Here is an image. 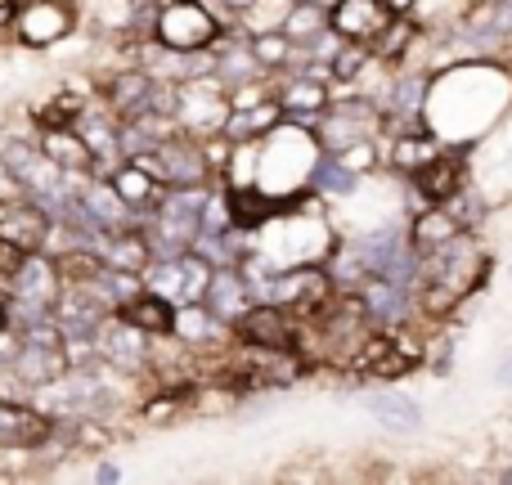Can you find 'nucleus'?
Wrapping results in <instances>:
<instances>
[{"mask_svg": "<svg viewBox=\"0 0 512 485\" xmlns=\"http://www.w3.org/2000/svg\"><path fill=\"white\" fill-rule=\"evenodd\" d=\"M355 373L364 378H405V373L418 369V351L409 342H400L396 333H364V342L355 346L351 355Z\"/></svg>", "mask_w": 512, "mask_h": 485, "instance_id": "39448f33", "label": "nucleus"}, {"mask_svg": "<svg viewBox=\"0 0 512 485\" xmlns=\"http://www.w3.org/2000/svg\"><path fill=\"white\" fill-rule=\"evenodd\" d=\"M18 0H0V32H5V27H14L18 23Z\"/></svg>", "mask_w": 512, "mask_h": 485, "instance_id": "7c9ffc66", "label": "nucleus"}, {"mask_svg": "<svg viewBox=\"0 0 512 485\" xmlns=\"http://www.w3.org/2000/svg\"><path fill=\"white\" fill-rule=\"evenodd\" d=\"M414 41V23H405V18H396V23H387L378 36L369 41V50L378 54V59H396V54H405V45Z\"/></svg>", "mask_w": 512, "mask_h": 485, "instance_id": "5701e85b", "label": "nucleus"}, {"mask_svg": "<svg viewBox=\"0 0 512 485\" xmlns=\"http://www.w3.org/2000/svg\"><path fill=\"white\" fill-rule=\"evenodd\" d=\"M117 319H126L131 328H140L144 337H167V333H176V310H171V301L162 297V292H153V288L131 292V297L117 306Z\"/></svg>", "mask_w": 512, "mask_h": 485, "instance_id": "9b49d317", "label": "nucleus"}, {"mask_svg": "<svg viewBox=\"0 0 512 485\" xmlns=\"http://www.w3.org/2000/svg\"><path fill=\"white\" fill-rule=\"evenodd\" d=\"M382 5H387V14H391V18H405L409 9L418 5V0H382Z\"/></svg>", "mask_w": 512, "mask_h": 485, "instance_id": "2f4dec72", "label": "nucleus"}, {"mask_svg": "<svg viewBox=\"0 0 512 485\" xmlns=\"http://www.w3.org/2000/svg\"><path fill=\"white\" fill-rule=\"evenodd\" d=\"M230 5H234V9H248V5H256V0H230Z\"/></svg>", "mask_w": 512, "mask_h": 485, "instance_id": "72a5a7b5", "label": "nucleus"}, {"mask_svg": "<svg viewBox=\"0 0 512 485\" xmlns=\"http://www.w3.org/2000/svg\"><path fill=\"white\" fill-rule=\"evenodd\" d=\"M45 234H50V216L32 198H0V239L23 247V252H41Z\"/></svg>", "mask_w": 512, "mask_h": 485, "instance_id": "0eeeda50", "label": "nucleus"}, {"mask_svg": "<svg viewBox=\"0 0 512 485\" xmlns=\"http://www.w3.org/2000/svg\"><path fill=\"white\" fill-rule=\"evenodd\" d=\"M50 418L32 405L18 400H0V450H36L50 441Z\"/></svg>", "mask_w": 512, "mask_h": 485, "instance_id": "1a4fd4ad", "label": "nucleus"}, {"mask_svg": "<svg viewBox=\"0 0 512 485\" xmlns=\"http://www.w3.org/2000/svg\"><path fill=\"white\" fill-rule=\"evenodd\" d=\"M131 162L144 171V176H153L167 189L198 185V180L207 176V149H198L194 135H162V140H153L149 149L131 153Z\"/></svg>", "mask_w": 512, "mask_h": 485, "instance_id": "f257e3e1", "label": "nucleus"}, {"mask_svg": "<svg viewBox=\"0 0 512 485\" xmlns=\"http://www.w3.org/2000/svg\"><path fill=\"white\" fill-rule=\"evenodd\" d=\"M427 81L423 77H409L405 86H396V108L400 113H418V95H423Z\"/></svg>", "mask_w": 512, "mask_h": 485, "instance_id": "c85d7f7f", "label": "nucleus"}, {"mask_svg": "<svg viewBox=\"0 0 512 485\" xmlns=\"http://www.w3.org/2000/svg\"><path fill=\"white\" fill-rule=\"evenodd\" d=\"M337 158H342L351 171H364V167H369V162H373V149H369V144H360V149H342V153H337Z\"/></svg>", "mask_w": 512, "mask_h": 485, "instance_id": "c756f323", "label": "nucleus"}, {"mask_svg": "<svg viewBox=\"0 0 512 485\" xmlns=\"http://www.w3.org/2000/svg\"><path fill=\"white\" fill-rule=\"evenodd\" d=\"M324 99H328V90H324V81H292V86L288 90H283V108H297V113H315V108L319 104H324Z\"/></svg>", "mask_w": 512, "mask_h": 485, "instance_id": "393cba45", "label": "nucleus"}, {"mask_svg": "<svg viewBox=\"0 0 512 485\" xmlns=\"http://www.w3.org/2000/svg\"><path fill=\"white\" fill-rule=\"evenodd\" d=\"M108 108L122 117H135L144 113V108H153V86L144 72H122V77H113V86H108Z\"/></svg>", "mask_w": 512, "mask_h": 485, "instance_id": "aec40b11", "label": "nucleus"}, {"mask_svg": "<svg viewBox=\"0 0 512 485\" xmlns=\"http://www.w3.org/2000/svg\"><path fill=\"white\" fill-rule=\"evenodd\" d=\"M328 23H333V32L342 36V41H364L369 45L373 36L391 23V14H387L382 0H337L333 14H328Z\"/></svg>", "mask_w": 512, "mask_h": 485, "instance_id": "9d476101", "label": "nucleus"}, {"mask_svg": "<svg viewBox=\"0 0 512 485\" xmlns=\"http://www.w3.org/2000/svg\"><path fill=\"white\" fill-rule=\"evenodd\" d=\"M5 283H9V292H14L18 306H45V310L54 306V297H59V288H63L54 261H41L36 252H27L23 265H18Z\"/></svg>", "mask_w": 512, "mask_h": 485, "instance_id": "6e6552de", "label": "nucleus"}, {"mask_svg": "<svg viewBox=\"0 0 512 485\" xmlns=\"http://www.w3.org/2000/svg\"><path fill=\"white\" fill-rule=\"evenodd\" d=\"M203 297H207V306H212V319H221V324H234V319H239L243 310L256 301V292L234 270H212Z\"/></svg>", "mask_w": 512, "mask_h": 485, "instance_id": "ddd939ff", "label": "nucleus"}, {"mask_svg": "<svg viewBox=\"0 0 512 485\" xmlns=\"http://www.w3.org/2000/svg\"><path fill=\"white\" fill-rule=\"evenodd\" d=\"M499 378H512V360L504 364V369H499Z\"/></svg>", "mask_w": 512, "mask_h": 485, "instance_id": "f704fd0d", "label": "nucleus"}, {"mask_svg": "<svg viewBox=\"0 0 512 485\" xmlns=\"http://www.w3.org/2000/svg\"><path fill=\"white\" fill-rule=\"evenodd\" d=\"M369 63V50H364V41H346V50H337L333 54V72L328 77H337V81H351L355 72Z\"/></svg>", "mask_w": 512, "mask_h": 485, "instance_id": "bb28decb", "label": "nucleus"}, {"mask_svg": "<svg viewBox=\"0 0 512 485\" xmlns=\"http://www.w3.org/2000/svg\"><path fill=\"white\" fill-rule=\"evenodd\" d=\"M5 328H9V306L0 301V333H5Z\"/></svg>", "mask_w": 512, "mask_h": 485, "instance_id": "473e14b6", "label": "nucleus"}, {"mask_svg": "<svg viewBox=\"0 0 512 485\" xmlns=\"http://www.w3.org/2000/svg\"><path fill=\"white\" fill-rule=\"evenodd\" d=\"M283 54H288V32H283V36H256V59L279 63Z\"/></svg>", "mask_w": 512, "mask_h": 485, "instance_id": "cd10ccee", "label": "nucleus"}, {"mask_svg": "<svg viewBox=\"0 0 512 485\" xmlns=\"http://www.w3.org/2000/svg\"><path fill=\"white\" fill-rule=\"evenodd\" d=\"M315 180H319V189H328V194H351V189H355V171L346 167L342 158H324V162H319Z\"/></svg>", "mask_w": 512, "mask_h": 485, "instance_id": "a878e982", "label": "nucleus"}, {"mask_svg": "<svg viewBox=\"0 0 512 485\" xmlns=\"http://www.w3.org/2000/svg\"><path fill=\"white\" fill-rule=\"evenodd\" d=\"M369 122H378V113H373L369 104H337L333 113H328V122H324V144L333 153L351 149L355 140H364V126Z\"/></svg>", "mask_w": 512, "mask_h": 485, "instance_id": "f3484780", "label": "nucleus"}, {"mask_svg": "<svg viewBox=\"0 0 512 485\" xmlns=\"http://www.w3.org/2000/svg\"><path fill=\"white\" fill-rule=\"evenodd\" d=\"M454 234H463V225L454 221L445 207H432V212H423V216L414 221V230H409V247L423 256V252H436L441 243H450Z\"/></svg>", "mask_w": 512, "mask_h": 485, "instance_id": "6ab92c4d", "label": "nucleus"}, {"mask_svg": "<svg viewBox=\"0 0 512 485\" xmlns=\"http://www.w3.org/2000/svg\"><path fill=\"white\" fill-rule=\"evenodd\" d=\"M54 270H59L63 283H77V288H86V283H95L99 274L108 270V261H104V252H95V247H77V252L59 256V261H54Z\"/></svg>", "mask_w": 512, "mask_h": 485, "instance_id": "412c9836", "label": "nucleus"}, {"mask_svg": "<svg viewBox=\"0 0 512 485\" xmlns=\"http://www.w3.org/2000/svg\"><path fill=\"white\" fill-rule=\"evenodd\" d=\"M225 212H230L234 230H261L265 221H274V216L283 212V203H274L270 194H261V189H252V185H239L225 194Z\"/></svg>", "mask_w": 512, "mask_h": 485, "instance_id": "dca6fc26", "label": "nucleus"}, {"mask_svg": "<svg viewBox=\"0 0 512 485\" xmlns=\"http://www.w3.org/2000/svg\"><path fill=\"white\" fill-rule=\"evenodd\" d=\"M364 409L391 432H418V423H423V409L400 391H373V396H364Z\"/></svg>", "mask_w": 512, "mask_h": 485, "instance_id": "a211bd4d", "label": "nucleus"}, {"mask_svg": "<svg viewBox=\"0 0 512 485\" xmlns=\"http://www.w3.org/2000/svg\"><path fill=\"white\" fill-rule=\"evenodd\" d=\"M265 301H274L288 315H319V310L333 301V274L319 270V265H297V270H283L265 283Z\"/></svg>", "mask_w": 512, "mask_h": 485, "instance_id": "f03ea898", "label": "nucleus"}, {"mask_svg": "<svg viewBox=\"0 0 512 485\" xmlns=\"http://www.w3.org/2000/svg\"><path fill=\"white\" fill-rule=\"evenodd\" d=\"M427 158H436V140H427L423 131H418V135H400V144H396V167L400 171H418Z\"/></svg>", "mask_w": 512, "mask_h": 485, "instance_id": "b1692460", "label": "nucleus"}, {"mask_svg": "<svg viewBox=\"0 0 512 485\" xmlns=\"http://www.w3.org/2000/svg\"><path fill=\"white\" fill-rule=\"evenodd\" d=\"M207 279H212V265H207L198 252L162 256L158 265L144 270V288L162 292L167 301H198L207 292Z\"/></svg>", "mask_w": 512, "mask_h": 485, "instance_id": "20e7f679", "label": "nucleus"}, {"mask_svg": "<svg viewBox=\"0 0 512 485\" xmlns=\"http://www.w3.org/2000/svg\"><path fill=\"white\" fill-rule=\"evenodd\" d=\"M153 32H158V41L167 45V50L189 54V50H203V45L216 41V18L207 14L198 0H171V5L153 18Z\"/></svg>", "mask_w": 512, "mask_h": 485, "instance_id": "7ed1b4c3", "label": "nucleus"}, {"mask_svg": "<svg viewBox=\"0 0 512 485\" xmlns=\"http://www.w3.org/2000/svg\"><path fill=\"white\" fill-rule=\"evenodd\" d=\"M18 36L27 45H54L59 36H68L72 27V9L63 0H32V5L18 9Z\"/></svg>", "mask_w": 512, "mask_h": 485, "instance_id": "f8f14e48", "label": "nucleus"}, {"mask_svg": "<svg viewBox=\"0 0 512 485\" xmlns=\"http://www.w3.org/2000/svg\"><path fill=\"white\" fill-rule=\"evenodd\" d=\"M234 328H239V337L256 351H288L297 346V333H292V315L288 310H279L274 301H265V306H252L243 310L239 319H234Z\"/></svg>", "mask_w": 512, "mask_h": 485, "instance_id": "423d86ee", "label": "nucleus"}, {"mask_svg": "<svg viewBox=\"0 0 512 485\" xmlns=\"http://www.w3.org/2000/svg\"><path fill=\"white\" fill-rule=\"evenodd\" d=\"M36 144H41L45 158H50L59 171H77V167H81V171H95V167H99L95 149L81 140L77 126H63V131H45Z\"/></svg>", "mask_w": 512, "mask_h": 485, "instance_id": "2eb2a0df", "label": "nucleus"}, {"mask_svg": "<svg viewBox=\"0 0 512 485\" xmlns=\"http://www.w3.org/2000/svg\"><path fill=\"white\" fill-rule=\"evenodd\" d=\"M414 176V185H418V194L427 198V203H450L454 194L463 189V162L459 158H427L418 171H409Z\"/></svg>", "mask_w": 512, "mask_h": 485, "instance_id": "4468645a", "label": "nucleus"}, {"mask_svg": "<svg viewBox=\"0 0 512 485\" xmlns=\"http://www.w3.org/2000/svg\"><path fill=\"white\" fill-rule=\"evenodd\" d=\"M36 122H41V131H63V126H77L81 122V99L72 95V90H63V95H54L50 104L36 108Z\"/></svg>", "mask_w": 512, "mask_h": 485, "instance_id": "4be33fe9", "label": "nucleus"}]
</instances>
